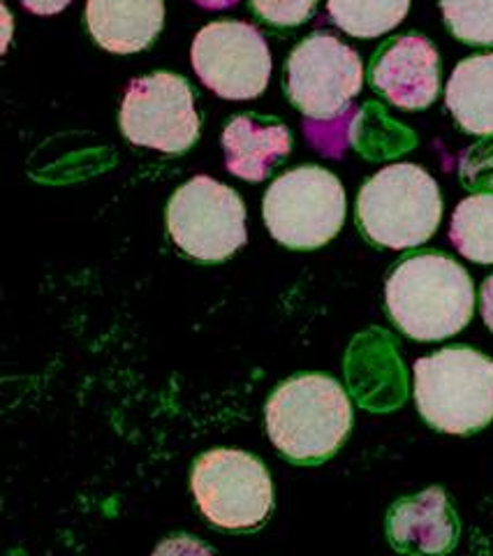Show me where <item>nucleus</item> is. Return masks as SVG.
<instances>
[{"label":"nucleus","mask_w":493,"mask_h":556,"mask_svg":"<svg viewBox=\"0 0 493 556\" xmlns=\"http://www.w3.org/2000/svg\"><path fill=\"white\" fill-rule=\"evenodd\" d=\"M387 311L415 341L447 339L470 323L475 290L468 271L443 253L403 260L387 278Z\"/></svg>","instance_id":"nucleus-1"},{"label":"nucleus","mask_w":493,"mask_h":556,"mask_svg":"<svg viewBox=\"0 0 493 556\" xmlns=\"http://www.w3.org/2000/svg\"><path fill=\"white\" fill-rule=\"evenodd\" d=\"M352 427V406L337 380L320 374L290 378L267 404V431L280 455L294 464H320L337 452Z\"/></svg>","instance_id":"nucleus-2"},{"label":"nucleus","mask_w":493,"mask_h":556,"mask_svg":"<svg viewBox=\"0 0 493 556\" xmlns=\"http://www.w3.org/2000/svg\"><path fill=\"white\" fill-rule=\"evenodd\" d=\"M443 218L440 188L413 163L382 167L357 198V223L366 239L384 249H413L433 237Z\"/></svg>","instance_id":"nucleus-3"},{"label":"nucleus","mask_w":493,"mask_h":556,"mask_svg":"<svg viewBox=\"0 0 493 556\" xmlns=\"http://www.w3.org/2000/svg\"><path fill=\"white\" fill-rule=\"evenodd\" d=\"M415 402L438 431L484 429L493 420V359L464 345L417 359Z\"/></svg>","instance_id":"nucleus-4"},{"label":"nucleus","mask_w":493,"mask_h":556,"mask_svg":"<svg viewBox=\"0 0 493 556\" xmlns=\"http://www.w3.org/2000/svg\"><path fill=\"white\" fill-rule=\"evenodd\" d=\"M345 190L331 172L304 165L278 177L264 195V223L288 249L313 251L339 235Z\"/></svg>","instance_id":"nucleus-5"},{"label":"nucleus","mask_w":493,"mask_h":556,"mask_svg":"<svg viewBox=\"0 0 493 556\" xmlns=\"http://www.w3.org/2000/svg\"><path fill=\"white\" fill-rule=\"evenodd\" d=\"M192 494L204 517L227 531L260 527L274 508L264 464L243 450H211L192 466Z\"/></svg>","instance_id":"nucleus-6"},{"label":"nucleus","mask_w":493,"mask_h":556,"mask_svg":"<svg viewBox=\"0 0 493 556\" xmlns=\"http://www.w3.org/2000/svg\"><path fill=\"white\" fill-rule=\"evenodd\" d=\"M167 230L186 255L220 263L245 243V204L230 186L192 177L169 200Z\"/></svg>","instance_id":"nucleus-7"},{"label":"nucleus","mask_w":493,"mask_h":556,"mask_svg":"<svg viewBox=\"0 0 493 556\" xmlns=\"http://www.w3.org/2000/svg\"><path fill=\"white\" fill-rule=\"evenodd\" d=\"M364 70L357 51L329 33H313L299 45L286 67L290 102L313 121L345 114L362 91Z\"/></svg>","instance_id":"nucleus-8"},{"label":"nucleus","mask_w":493,"mask_h":556,"mask_svg":"<svg viewBox=\"0 0 493 556\" xmlns=\"http://www.w3.org/2000/svg\"><path fill=\"white\" fill-rule=\"evenodd\" d=\"M121 130L137 147L184 153L200 137L190 84L172 73L132 79L121 104Z\"/></svg>","instance_id":"nucleus-9"},{"label":"nucleus","mask_w":493,"mask_h":556,"mask_svg":"<svg viewBox=\"0 0 493 556\" xmlns=\"http://www.w3.org/2000/svg\"><path fill=\"white\" fill-rule=\"evenodd\" d=\"M192 67L206 89L225 100H253L271 75L264 35L245 22H214L192 42Z\"/></svg>","instance_id":"nucleus-10"},{"label":"nucleus","mask_w":493,"mask_h":556,"mask_svg":"<svg viewBox=\"0 0 493 556\" xmlns=\"http://www.w3.org/2000/svg\"><path fill=\"white\" fill-rule=\"evenodd\" d=\"M371 84L401 110H427L440 91V59L425 35L408 33L384 45L371 65Z\"/></svg>","instance_id":"nucleus-11"},{"label":"nucleus","mask_w":493,"mask_h":556,"mask_svg":"<svg viewBox=\"0 0 493 556\" xmlns=\"http://www.w3.org/2000/svg\"><path fill=\"white\" fill-rule=\"evenodd\" d=\"M387 533L401 552L440 554L456 545L459 525L443 490L431 486L413 498H403L387 517Z\"/></svg>","instance_id":"nucleus-12"},{"label":"nucleus","mask_w":493,"mask_h":556,"mask_svg":"<svg viewBox=\"0 0 493 556\" xmlns=\"http://www.w3.org/2000/svg\"><path fill=\"white\" fill-rule=\"evenodd\" d=\"M163 0H88L86 24L96 42L114 54L147 49L163 30Z\"/></svg>","instance_id":"nucleus-13"},{"label":"nucleus","mask_w":493,"mask_h":556,"mask_svg":"<svg viewBox=\"0 0 493 556\" xmlns=\"http://www.w3.org/2000/svg\"><path fill=\"white\" fill-rule=\"evenodd\" d=\"M225 163L243 181L267 179L271 165L286 159L292 149V135L276 121L237 116L223 130Z\"/></svg>","instance_id":"nucleus-14"},{"label":"nucleus","mask_w":493,"mask_h":556,"mask_svg":"<svg viewBox=\"0 0 493 556\" xmlns=\"http://www.w3.org/2000/svg\"><path fill=\"white\" fill-rule=\"evenodd\" d=\"M445 102L468 135H493V54L470 56L456 65Z\"/></svg>","instance_id":"nucleus-15"},{"label":"nucleus","mask_w":493,"mask_h":556,"mask_svg":"<svg viewBox=\"0 0 493 556\" xmlns=\"http://www.w3.org/2000/svg\"><path fill=\"white\" fill-rule=\"evenodd\" d=\"M331 22L352 38L371 40L396 28L410 10V0H329Z\"/></svg>","instance_id":"nucleus-16"},{"label":"nucleus","mask_w":493,"mask_h":556,"mask_svg":"<svg viewBox=\"0 0 493 556\" xmlns=\"http://www.w3.org/2000/svg\"><path fill=\"white\" fill-rule=\"evenodd\" d=\"M450 239L472 263L493 265V193L470 195L454 208Z\"/></svg>","instance_id":"nucleus-17"},{"label":"nucleus","mask_w":493,"mask_h":556,"mask_svg":"<svg viewBox=\"0 0 493 556\" xmlns=\"http://www.w3.org/2000/svg\"><path fill=\"white\" fill-rule=\"evenodd\" d=\"M445 24L466 45H493V0H440Z\"/></svg>","instance_id":"nucleus-18"},{"label":"nucleus","mask_w":493,"mask_h":556,"mask_svg":"<svg viewBox=\"0 0 493 556\" xmlns=\"http://www.w3.org/2000/svg\"><path fill=\"white\" fill-rule=\"evenodd\" d=\"M357 110L350 108L345 114L329 121H306V135L313 144H318L320 153L341 159L347 139H352V126H355Z\"/></svg>","instance_id":"nucleus-19"},{"label":"nucleus","mask_w":493,"mask_h":556,"mask_svg":"<svg viewBox=\"0 0 493 556\" xmlns=\"http://www.w3.org/2000/svg\"><path fill=\"white\" fill-rule=\"evenodd\" d=\"M459 177L466 188L493 193V137L468 147L459 159Z\"/></svg>","instance_id":"nucleus-20"},{"label":"nucleus","mask_w":493,"mask_h":556,"mask_svg":"<svg viewBox=\"0 0 493 556\" xmlns=\"http://www.w3.org/2000/svg\"><path fill=\"white\" fill-rule=\"evenodd\" d=\"M253 10L274 26H299L313 14L318 0H251Z\"/></svg>","instance_id":"nucleus-21"},{"label":"nucleus","mask_w":493,"mask_h":556,"mask_svg":"<svg viewBox=\"0 0 493 556\" xmlns=\"http://www.w3.org/2000/svg\"><path fill=\"white\" fill-rule=\"evenodd\" d=\"M73 0H22V5L26 10H30L33 14H56L61 10H65Z\"/></svg>","instance_id":"nucleus-22"},{"label":"nucleus","mask_w":493,"mask_h":556,"mask_svg":"<svg viewBox=\"0 0 493 556\" xmlns=\"http://www.w3.org/2000/svg\"><path fill=\"white\" fill-rule=\"evenodd\" d=\"M482 318L493 332V276H489L482 286Z\"/></svg>","instance_id":"nucleus-23"},{"label":"nucleus","mask_w":493,"mask_h":556,"mask_svg":"<svg viewBox=\"0 0 493 556\" xmlns=\"http://www.w3.org/2000/svg\"><path fill=\"white\" fill-rule=\"evenodd\" d=\"M195 3L206 8V10H225V8L237 5L239 0H195Z\"/></svg>","instance_id":"nucleus-24"}]
</instances>
